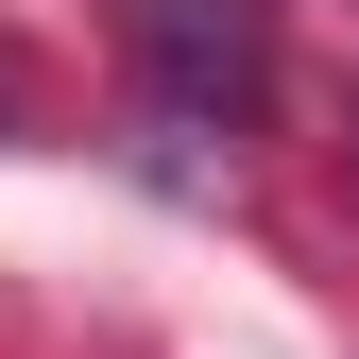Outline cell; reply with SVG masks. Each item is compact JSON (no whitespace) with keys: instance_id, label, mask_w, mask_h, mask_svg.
Segmentation results:
<instances>
[{"instance_id":"obj_1","label":"cell","mask_w":359,"mask_h":359,"mask_svg":"<svg viewBox=\"0 0 359 359\" xmlns=\"http://www.w3.org/2000/svg\"><path fill=\"white\" fill-rule=\"evenodd\" d=\"M137 52L189 120H257L274 103V34H257V0H137Z\"/></svg>"}]
</instances>
